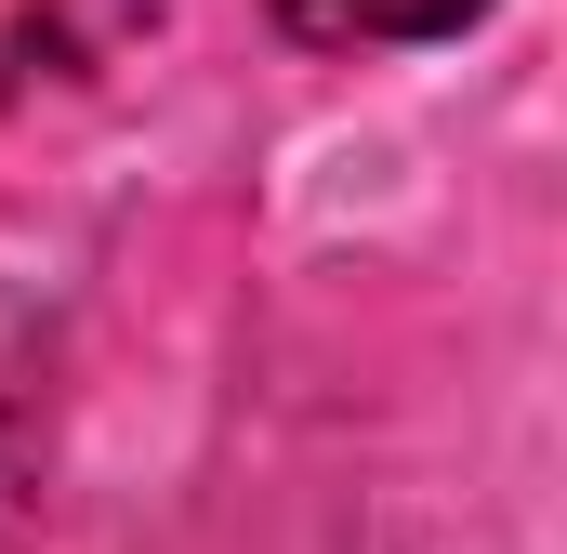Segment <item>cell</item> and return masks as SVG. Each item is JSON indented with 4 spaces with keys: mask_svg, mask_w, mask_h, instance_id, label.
<instances>
[{
    "mask_svg": "<svg viewBox=\"0 0 567 554\" xmlns=\"http://www.w3.org/2000/svg\"><path fill=\"white\" fill-rule=\"evenodd\" d=\"M488 0H278L290 40H317V53H383V40H462Z\"/></svg>",
    "mask_w": 567,
    "mask_h": 554,
    "instance_id": "obj_1",
    "label": "cell"
},
{
    "mask_svg": "<svg viewBox=\"0 0 567 554\" xmlns=\"http://www.w3.org/2000/svg\"><path fill=\"white\" fill-rule=\"evenodd\" d=\"M13 515H27V357L0 330V542H13Z\"/></svg>",
    "mask_w": 567,
    "mask_h": 554,
    "instance_id": "obj_2",
    "label": "cell"
}]
</instances>
